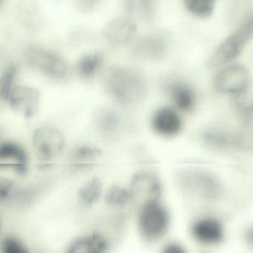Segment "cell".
Segmentation results:
<instances>
[{
	"instance_id": "obj_1",
	"label": "cell",
	"mask_w": 253,
	"mask_h": 253,
	"mask_svg": "<svg viewBox=\"0 0 253 253\" xmlns=\"http://www.w3.org/2000/svg\"><path fill=\"white\" fill-rule=\"evenodd\" d=\"M104 85L107 92L121 103L136 104L146 97L147 85L143 77L136 71L114 66L106 71Z\"/></svg>"
},
{
	"instance_id": "obj_2",
	"label": "cell",
	"mask_w": 253,
	"mask_h": 253,
	"mask_svg": "<svg viewBox=\"0 0 253 253\" xmlns=\"http://www.w3.org/2000/svg\"><path fill=\"white\" fill-rule=\"evenodd\" d=\"M177 181L186 192L202 199L212 201L218 198L222 193L220 181L215 176L205 170H183L177 175Z\"/></svg>"
},
{
	"instance_id": "obj_3",
	"label": "cell",
	"mask_w": 253,
	"mask_h": 253,
	"mask_svg": "<svg viewBox=\"0 0 253 253\" xmlns=\"http://www.w3.org/2000/svg\"><path fill=\"white\" fill-rule=\"evenodd\" d=\"M25 57L30 67L52 79L65 81L70 76V68L66 60L49 50L31 47L26 51Z\"/></svg>"
},
{
	"instance_id": "obj_4",
	"label": "cell",
	"mask_w": 253,
	"mask_h": 253,
	"mask_svg": "<svg viewBox=\"0 0 253 253\" xmlns=\"http://www.w3.org/2000/svg\"><path fill=\"white\" fill-rule=\"evenodd\" d=\"M253 38V17L240 26L213 53L209 65L219 67L235 60Z\"/></svg>"
},
{
	"instance_id": "obj_5",
	"label": "cell",
	"mask_w": 253,
	"mask_h": 253,
	"mask_svg": "<svg viewBox=\"0 0 253 253\" xmlns=\"http://www.w3.org/2000/svg\"><path fill=\"white\" fill-rule=\"evenodd\" d=\"M139 229L144 239L156 241L163 236L169 224V215L159 201L142 206L139 214Z\"/></svg>"
},
{
	"instance_id": "obj_6",
	"label": "cell",
	"mask_w": 253,
	"mask_h": 253,
	"mask_svg": "<svg viewBox=\"0 0 253 253\" xmlns=\"http://www.w3.org/2000/svg\"><path fill=\"white\" fill-rule=\"evenodd\" d=\"M33 146L39 158L48 161L61 152L65 141L62 133L52 126L40 127L33 135Z\"/></svg>"
},
{
	"instance_id": "obj_7",
	"label": "cell",
	"mask_w": 253,
	"mask_h": 253,
	"mask_svg": "<svg viewBox=\"0 0 253 253\" xmlns=\"http://www.w3.org/2000/svg\"><path fill=\"white\" fill-rule=\"evenodd\" d=\"M131 199L143 206L147 203L157 201L161 193V186L154 174L140 172L133 177L130 186Z\"/></svg>"
},
{
	"instance_id": "obj_8",
	"label": "cell",
	"mask_w": 253,
	"mask_h": 253,
	"mask_svg": "<svg viewBox=\"0 0 253 253\" xmlns=\"http://www.w3.org/2000/svg\"><path fill=\"white\" fill-rule=\"evenodd\" d=\"M248 75L243 66H228L219 72L214 80V87L223 94H238L248 84Z\"/></svg>"
},
{
	"instance_id": "obj_9",
	"label": "cell",
	"mask_w": 253,
	"mask_h": 253,
	"mask_svg": "<svg viewBox=\"0 0 253 253\" xmlns=\"http://www.w3.org/2000/svg\"><path fill=\"white\" fill-rule=\"evenodd\" d=\"M41 94L32 87H14L10 94V104L13 109L23 114L26 118H32L39 107Z\"/></svg>"
},
{
	"instance_id": "obj_10",
	"label": "cell",
	"mask_w": 253,
	"mask_h": 253,
	"mask_svg": "<svg viewBox=\"0 0 253 253\" xmlns=\"http://www.w3.org/2000/svg\"><path fill=\"white\" fill-rule=\"evenodd\" d=\"M137 32L135 23L128 18L118 17L106 23L102 35L114 45H124L132 40Z\"/></svg>"
},
{
	"instance_id": "obj_11",
	"label": "cell",
	"mask_w": 253,
	"mask_h": 253,
	"mask_svg": "<svg viewBox=\"0 0 253 253\" xmlns=\"http://www.w3.org/2000/svg\"><path fill=\"white\" fill-rule=\"evenodd\" d=\"M167 43L159 35H149L139 40L134 46L132 52L138 58L159 60L167 52Z\"/></svg>"
},
{
	"instance_id": "obj_12",
	"label": "cell",
	"mask_w": 253,
	"mask_h": 253,
	"mask_svg": "<svg viewBox=\"0 0 253 253\" xmlns=\"http://www.w3.org/2000/svg\"><path fill=\"white\" fill-rule=\"evenodd\" d=\"M152 127L161 135L167 137L176 135L181 130V118L173 109L163 108L154 115Z\"/></svg>"
},
{
	"instance_id": "obj_13",
	"label": "cell",
	"mask_w": 253,
	"mask_h": 253,
	"mask_svg": "<svg viewBox=\"0 0 253 253\" xmlns=\"http://www.w3.org/2000/svg\"><path fill=\"white\" fill-rule=\"evenodd\" d=\"M192 234L195 239L203 244H214L223 238V228L215 219H202L194 224Z\"/></svg>"
},
{
	"instance_id": "obj_14",
	"label": "cell",
	"mask_w": 253,
	"mask_h": 253,
	"mask_svg": "<svg viewBox=\"0 0 253 253\" xmlns=\"http://www.w3.org/2000/svg\"><path fill=\"white\" fill-rule=\"evenodd\" d=\"M0 161L2 167H10L19 174L27 171V156L20 146L12 143H5L0 147Z\"/></svg>"
},
{
	"instance_id": "obj_15",
	"label": "cell",
	"mask_w": 253,
	"mask_h": 253,
	"mask_svg": "<svg viewBox=\"0 0 253 253\" xmlns=\"http://www.w3.org/2000/svg\"><path fill=\"white\" fill-rule=\"evenodd\" d=\"M238 131L233 134L234 147L243 151L253 150V109L242 112Z\"/></svg>"
},
{
	"instance_id": "obj_16",
	"label": "cell",
	"mask_w": 253,
	"mask_h": 253,
	"mask_svg": "<svg viewBox=\"0 0 253 253\" xmlns=\"http://www.w3.org/2000/svg\"><path fill=\"white\" fill-rule=\"evenodd\" d=\"M106 247L104 238L99 234L93 233L74 241L67 253H103Z\"/></svg>"
},
{
	"instance_id": "obj_17",
	"label": "cell",
	"mask_w": 253,
	"mask_h": 253,
	"mask_svg": "<svg viewBox=\"0 0 253 253\" xmlns=\"http://www.w3.org/2000/svg\"><path fill=\"white\" fill-rule=\"evenodd\" d=\"M169 92L174 104L180 110L189 112L195 105V95L193 91L186 84L173 83L169 87Z\"/></svg>"
},
{
	"instance_id": "obj_18",
	"label": "cell",
	"mask_w": 253,
	"mask_h": 253,
	"mask_svg": "<svg viewBox=\"0 0 253 253\" xmlns=\"http://www.w3.org/2000/svg\"><path fill=\"white\" fill-rule=\"evenodd\" d=\"M102 191V183L100 179L93 177L87 181L78 192V199L82 205L89 207L100 198Z\"/></svg>"
},
{
	"instance_id": "obj_19",
	"label": "cell",
	"mask_w": 253,
	"mask_h": 253,
	"mask_svg": "<svg viewBox=\"0 0 253 253\" xmlns=\"http://www.w3.org/2000/svg\"><path fill=\"white\" fill-rule=\"evenodd\" d=\"M103 58L100 54H87L78 61V71L84 78H89L94 76L101 65Z\"/></svg>"
},
{
	"instance_id": "obj_20",
	"label": "cell",
	"mask_w": 253,
	"mask_h": 253,
	"mask_svg": "<svg viewBox=\"0 0 253 253\" xmlns=\"http://www.w3.org/2000/svg\"><path fill=\"white\" fill-rule=\"evenodd\" d=\"M204 141L217 149H232L234 147L233 134L219 131H211L204 135Z\"/></svg>"
},
{
	"instance_id": "obj_21",
	"label": "cell",
	"mask_w": 253,
	"mask_h": 253,
	"mask_svg": "<svg viewBox=\"0 0 253 253\" xmlns=\"http://www.w3.org/2000/svg\"><path fill=\"white\" fill-rule=\"evenodd\" d=\"M184 5L189 12L199 17H210L214 8L212 0H185Z\"/></svg>"
},
{
	"instance_id": "obj_22",
	"label": "cell",
	"mask_w": 253,
	"mask_h": 253,
	"mask_svg": "<svg viewBox=\"0 0 253 253\" xmlns=\"http://www.w3.org/2000/svg\"><path fill=\"white\" fill-rule=\"evenodd\" d=\"M131 199L129 191L118 186H112L105 195L106 202L115 207H124Z\"/></svg>"
},
{
	"instance_id": "obj_23",
	"label": "cell",
	"mask_w": 253,
	"mask_h": 253,
	"mask_svg": "<svg viewBox=\"0 0 253 253\" xmlns=\"http://www.w3.org/2000/svg\"><path fill=\"white\" fill-rule=\"evenodd\" d=\"M126 8L130 14L144 19H150L154 14L153 5L149 1H128Z\"/></svg>"
},
{
	"instance_id": "obj_24",
	"label": "cell",
	"mask_w": 253,
	"mask_h": 253,
	"mask_svg": "<svg viewBox=\"0 0 253 253\" xmlns=\"http://www.w3.org/2000/svg\"><path fill=\"white\" fill-rule=\"evenodd\" d=\"M120 121L118 114L112 111H105L99 116L98 126L102 131L110 134L118 129Z\"/></svg>"
},
{
	"instance_id": "obj_25",
	"label": "cell",
	"mask_w": 253,
	"mask_h": 253,
	"mask_svg": "<svg viewBox=\"0 0 253 253\" xmlns=\"http://www.w3.org/2000/svg\"><path fill=\"white\" fill-rule=\"evenodd\" d=\"M235 101L241 112L253 109V82L248 83L245 88L237 94Z\"/></svg>"
},
{
	"instance_id": "obj_26",
	"label": "cell",
	"mask_w": 253,
	"mask_h": 253,
	"mask_svg": "<svg viewBox=\"0 0 253 253\" xmlns=\"http://www.w3.org/2000/svg\"><path fill=\"white\" fill-rule=\"evenodd\" d=\"M16 72H17V69L15 66H10L2 75V80H1V94L2 98L5 100H8L9 99L10 94L13 89L11 87H12Z\"/></svg>"
},
{
	"instance_id": "obj_27",
	"label": "cell",
	"mask_w": 253,
	"mask_h": 253,
	"mask_svg": "<svg viewBox=\"0 0 253 253\" xmlns=\"http://www.w3.org/2000/svg\"><path fill=\"white\" fill-rule=\"evenodd\" d=\"M2 253H29V250L18 240L11 237L5 238L1 245Z\"/></svg>"
},
{
	"instance_id": "obj_28",
	"label": "cell",
	"mask_w": 253,
	"mask_h": 253,
	"mask_svg": "<svg viewBox=\"0 0 253 253\" xmlns=\"http://www.w3.org/2000/svg\"><path fill=\"white\" fill-rule=\"evenodd\" d=\"M101 154L100 149L91 146H81L74 152L73 156L78 161H88L94 159Z\"/></svg>"
},
{
	"instance_id": "obj_29",
	"label": "cell",
	"mask_w": 253,
	"mask_h": 253,
	"mask_svg": "<svg viewBox=\"0 0 253 253\" xmlns=\"http://www.w3.org/2000/svg\"><path fill=\"white\" fill-rule=\"evenodd\" d=\"M162 253H186L181 246L174 243L169 244L163 250Z\"/></svg>"
},
{
	"instance_id": "obj_30",
	"label": "cell",
	"mask_w": 253,
	"mask_h": 253,
	"mask_svg": "<svg viewBox=\"0 0 253 253\" xmlns=\"http://www.w3.org/2000/svg\"><path fill=\"white\" fill-rule=\"evenodd\" d=\"M11 188H12V183L10 182L2 181L1 182V188H0V193H1V198L2 200L6 199L11 192Z\"/></svg>"
},
{
	"instance_id": "obj_31",
	"label": "cell",
	"mask_w": 253,
	"mask_h": 253,
	"mask_svg": "<svg viewBox=\"0 0 253 253\" xmlns=\"http://www.w3.org/2000/svg\"><path fill=\"white\" fill-rule=\"evenodd\" d=\"M246 239H247L249 244L253 246V226L250 228L246 232Z\"/></svg>"
}]
</instances>
